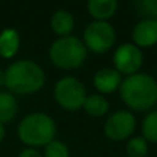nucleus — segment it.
<instances>
[{"label":"nucleus","mask_w":157,"mask_h":157,"mask_svg":"<svg viewBox=\"0 0 157 157\" xmlns=\"http://www.w3.org/2000/svg\"><path fill=\"white\" fill-rule=\"evenodd\" d=\"M120 98L134 112H150L157 105V80L144 72L123 78Z\"/></svg>","instance_id":"obj_1"},{"label":"nucleus","mask_w":157,"mask_h":157,"mask_svg":"<svg viewBox=\"0 0 157 157\" xmlns=\"http://www.w3.org/2000/svg\"><path fill=\"white\" fill-rule=\"evenodd\" d=\"M46 83V75L39 63L30 59L13 62L4 71V86L11 94L29 95L40 91Z\"/></svg>","instance_id":"obj_2"},{"label":"nucleus","mask_w":157,"mask_h":157,"mask_svg":"<svg viewBox=\"0 0 157 157\" xmlns=\"http://www.w3.org/2000/svg\"><path fill=\"white\" fill-rule=\"evenodd\" d=\"M18 138L29 147L46 146L55 139L57 124L54 119L43 112H35L21 120L17 128Z\"/></svg>","instance_id":"obj_3"},{"label":"nucleus","mask_w":157,"mask_h":157,"mask_svg":"<svg viewBox=\"0 0 157 157\" xmlns=\"http://www.w3.org/2000/svg\"><path fill=\"white\" fill-rule=\"evenodd\" d=\"M88 50L83 40L76 36H63L52 41L48 50L50 61L63 71H75L83 66L87 59Z\"/></svg>","instance_id":"obj_4"},{"label":"nucleus","mask_w":157,"mask_h":157,"mask_svg":"<svg viewBox=\"0 0 157 157\" xmlns=\"http://www.w3.org/2000/svg\"><path fill=\"white\" fill-rule=\"evenodd\" d=\"M54 98L62 109L69 112H76L83 108L87 98L84 84L73 76H65L55 83Z\"/></svg>","instance_id":"obj_5"},{"label":"nucleus","mask_w":157,"mask_h":157,"mask_svg":"<svg viewBox=\"0 0 157 157\" xmlns=\"http://www.w3.org/2000/svg\"><path fill=\"white\" fill-rule=\"evenodd\" d=\"M83 43L94 54H105L116 43V30L108 21H92L84 29Z\"/></svg>","instance_id":"obj_6"},{"label":"nucleus","mask_w":157,"mask_h":157,"mask_svg":"<svg viewBox=\"0 0 157 157\" xmlns=\"http://www.w3.org/2000/svg\"><path fill=\"white\" fill-rule=\"evenodd\" d=\"M136 128V119L130 110H117L106 119L103 132L110 141H128Z\"/></svg>","instance_id":"obj_7"},{"label":"nucleus","mask_w":157,"mask_h":157,"mask_svg":"<svg viewBox=\"0 0 157 157\" xmlns=\"http://www.w3.org/2000/svg\"><path fill=\"white\" fill-rule=\"evenodd\" d=\"M113 68L124 76H131L139 72L144 63V54L139 47L134 43H124L114 50L113 54Z\"/></svg>","instance_id":"obj_8"},{"label":"nucleus","mask_w":157,"mask_h":157,"mask_svg":"<svg viewBox=\"0 0 157 157\" xmlns=\"http://www.w3.org/2000/svg\"><path fill=\"white\" fill-rule=\"evenodd\" d=\"M132 43L139 48H149L157 44V19L144 18L134 26Z\"/></svg>","instance_id":"obj_9"},{"label":"nucleus","mask_w":157,"mask_h":157,"mask_svg":"<svg viewBox=\"0 0 157 157\" xmlns=\"http://www.w3.org/2000/svg\"><path fill=\"white\" fill-rule=\"evenodd\" d=\"M123 76L114 68H102L94 75L92 83L98 94L106 95L117 91L121 86Z\"/></svg>","instance_id":"obj_10"},{"label":"nucleus","mask_w":157,"mask_h":157,"mask_svg":"<svg viewBox=\"0 0 157 157\" xmlns=\"http://www.w3.org/2000/svg\"><path fill=\"white\" fill-rule=\"evenodd\" d=\"M117 0H87V11L94 21H108L117 10Z\"/></svg>","instance_id":"obj_11"},{"label":"nucleus","mask_w":157,"mask_h":157,"mask_svg":"<svg viewBox=\"0 0 157 157\" xmlns=\"http://www.w3.org/2000/svg\"><path fill=\"white\" fill-rule=\"evenodd\" d=\"M21 46L19 33L13 28H6L0 33V57L13 58Z\"/></svg>","instance_id":"obj_12"},{"label":"nucleus","mask_w":157,"mask_h":157,"mask_svg":"<svg viewBox=\"0 0 157 157\" xmlns=\"http://www.w3.org/2000/svg\"><path fill=\"white\" fill-rule=\"evenodd\" d=\"M50 25H51V29L55 35L63 37V36H69L72 33L75 28V18L69 11L58 10L52 14L51 19H50Z\"/></svg>","instance_id":"obj_13"},{"label":"nucleus","mask_w":157,"mask_h":157,"mask_svg":"<svg viewBox=\"0 0 157 157\" xmlns=\"http://www.w3.org/2000/svg\"><path fill=\"white\" fill-rule=\"evenodd\" d=\"M109 108H110L109 101L106 99V97H103L101 94L87 95L86 101H84V105H83V109L86 110V113L92 117L105 116L109 112Z\"/></svg>","instance_id":"obj_14"},{"label":"nucleus","mask_w":157,"mask_h":157,"mask_svg":"<svg viewBox=\"0 0 157 157\" xmlns=\"http://www.w3.org/2000/svg\"><path fill=\"white\" fill-rule=\"evenodd\" d=\"M18 112V102L11 92H0V123H10L15 119Z\"/></svg>","instance_id":"obj_15"},{"label":"nucleus","mask_w":157,"mask_h":157,"mask_svg":"<svg viewBox=\"0 0 157 157\" xmlns=\"http://www.w3.org/2000/svg\"><path fill=\"white\" fill-rule=\"evenodd\" d=\"M142 136L149 144H157V109L147 112L142 121Z\"/></svg>","instance_id":"obj_16"},{"label":"nucleus","mask_w":157,"mask_h":157,"mask_svg":"<svg viewBox=\"0 0 157 157\" xmlns=\"http://www.w3.org/2000/svg\"><path fill=\"white\" fill-rule=\"evenodd\" d=\"M128 157H146L149 153V142L144 136H131L125 145Z\"/></svg>","instance_id":"obj_17"},{"label":"nucleus","mask_w":157,"mask_h":157,"mask_svg":"<svg viewBox=\"0 0 157 157\" xmlns=\"http://www.w3.org/2000/svg\"><path fill=\"white\" fill-rule=\"evenodd\" d=\"M43 157H69V149L62 141L54 139L44 146Z\"/></svg>","instance_id":"obj_18"},{"label":"nucleus","mask_w":157,"mask_h":157,"mask_svg":"<svg viewBox=\"0 0 157 157\" xmlns=\"http://www.w3.org/2000/svg\"><path fill=\"white\" fill-rule=\"evenodd\" d=\"M135 7L145 18L157 19V0H135Z\"/></svg>","instance_id":"obj_19"},{"label":"nucleus","mask_w":157,"mask_h":157,"mask_svg":"<svg viewBox=\"0 0 157 157\" xmlns=\"http://www.w3.org/2000/svg\"><path fill=\"white\" fill-rule=\"evenodd\" d=\"M18 157H43V155L35 147H26V149L19 152Z\"/></svg>","instance_id":"obj_20"},{"label":"nucleus","mask_w":157,"mask_h":157,"mask_svg":"<svg viewBox=\"0 0 157 157\" xmlns=\"http://www.w3.org/2000/svg\"><path fill=\"white\" fill-rule=\"evenodd\" d=\"M4 136H6V130H4V125L0 123V142L4 139Z\"/></svg>","instance_id":"obj_21"},{"label":"nucleus","mask_w":157,"mask_h":157,"mask_svg":"<svg viewBox=\"0 0 157 157\" xmlns=\"http://www.w3.org/2000/svg\"><path fill=\"white\" fill-rule=\"evenodd\" d=\"M4 86V72L0 69V87Z\"/></svg>","instance_id":"obj_22"},{"label":"nucleus","mask_w":157,"mask_h":157,"mask_svg":"<svg viewBox=\"0 0 157 157\" xmlns=\"http://www.w3.org/2000/svg\"><path fill=\"white\" fill-rule=\"evenodd\" d=\"M156 80H157V71H156Z\"/></svg>","instance_id":"obj_23"}]
</instances>
